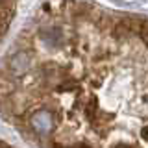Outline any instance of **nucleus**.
<instances>
[{"instance_id": "nucleus-2", "label": "nucleus", "mask_w": 148, "mask_h": 148, "mask_svg": "<svg viewBox=\"0 0 148 148\" xmlns=\"http://www.w3.org/2000/svg\"><path fill=\"white\" fill-rule=\"evenodd\" d=\"M28 65H30V58H26V54H21V56H15V58L11 59V69L15 72H24L28 69Z\"/></svg>"}, {"instance_id": "nucleus-4", "label": "nucleus", "mask_w": 148, "mask_h": 148, "mask_svg": "<svg viewBox=\"0 0 148 148\" xmlns=\"http://www.w3.org/2000/svg\"><path fill=\"white\" fill-rule=\"evenodd\" d=\"M63 148V146H61ZM67 148H87V146H67Z\"/></svg>"}, {"instance_id": "nucleus-3", "label": "nucleus", "mask_w": 148, "mask_h": 148, "mask_svg": "<svg viewBox=\"0 0 148 148\" xmlns=\"http://www.w3.org/2000/svg\"><path fill=\"white\" fill-rule=\"evenodd\" d=\"M141 135L145 137V139H148V128H145V130H143V133H141Z\"/></svg>"}, {"instance_id": "nucleus-1", "label": "nucleus", "mask_w": 148, "mask_h": 148, "mask_svg": "<svg viewBox=\"0 0 148 148\" xmlns=\"http://www.w3.org/2000/svg\"><path fill=\"white\" fill-rule=\"evenodd\" d=\"M32 126H34V130L37 133H48L54 126L50 113L48 111H37L34 117H32Z\"/></svg>"}]
</instances>
